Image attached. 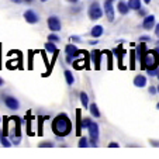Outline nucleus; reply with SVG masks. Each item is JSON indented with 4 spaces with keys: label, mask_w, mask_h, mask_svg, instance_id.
<instances>
[{
    "label": "nucleus",
    "mask_w": 159,
    "mask_h": 159,
    "mask_svg": "<svg viewBox=\"0 0 159 159\" xmlns=\"http://www.w3.org/2000/svg\"><path fill=\"white\" fill-rule=\"evenodd\" d=\"M158 93H159V86H158Z\"/></svg>",
    "instance_id": "45"
},
{
    "label": "nucleus",
    "mask_w": 159,
    "mask_h": 159,
    "mask_svg": "<svg viewBox=\"0 0 159 159\" xmlns=\"http://www.w3.org/2000/svg\"><path fill=\"white\" fill-rule=\"evenodd\" d=\"M80 110H76V123H78V129H76V134L80 135L82 132V118H80Z\"/></svg>",
    "instance_id": "20"
},
{
    "label": "nucleus",
    "mask_w": 159,
    "mask_h": 159,
    "mask_svg": "<svg viewBox=\"0 0 159 159\" xmlns=\"http://www.w3.org/2000/svg\"><path fill=\"white\" fill-rule=\"evenodd\" d=\"M72 131V121L66 114H59L52 121V132L57 135L58 138L66 137Z\"/></svg>",
    "instance_id": "1"
},
{
    "label": "nucleus",
    "mask_w": 159,
    "mask_h": 159,
    "mask_svg": "<svg viewBox=\"0 0 159 159\" xmlns=\"http://www.w3.org/2000/svg\"><path fill=\"white\" fill-rule=\"evenodd\" d=\"M107 2H111V3H113V2H114V0H107Z\"/></svg>",
    "instance_id": "43"
},
{
    "label": "nucleus",
    "mask_w": 159,
    "mask_h": 159,
    "mask_svg": "<svg viewBox=\"0 0 159 159\" xmlns=\"http://www.w3.org/2000/svg\"><path fill=\"white\" fill-rule=\"evenodd\" d=\"M127 3H128L129 9H132V10H139L141 9V0H128Z\"/></svg>",
    "instance_id": "19"
},
{
    "label": "nucleus",
    "mask_w": 159,
    "mask_h": 159,
    "mask_svg": "<svg viewBox=\"0 0 159 159\" xmlns=\"http://www.w3.org/2000/svg\"><path fill=\"white\" fill-rule=\"evenodd\" d=\"M24 18H25V21H27L28 24H37V23L39 21L38 14H37L34 10H25L24 11Z\"/></svg>",
    "instance_id": "6"
},
{
    "label": "nucleus",
    "mask_w": 159,
    "mask_h": 159,
    "mask_svg": "<svg viewBox=\"0 0 159 159\" xmlns=\"http://www.w3.org/2000/svg\"><path fill=\"white\" fill-rule=\"evenodd\" d=\"M69 39H70L72 42H80V41H82V38H80V37H78V35H72Z\"/></svg>",
    "instance_id": "31"
},
{
    "label": "nucleus",
    "mask_w": 159,
    "mask_h": 159,
    "mask_svg": "<svg viewBox=\"0 0 159 159\" xmlns=\"http://www.w3.org/2000/svg\"><path fill=\"white\" fill-rule=\"evenodd\" d=\"M59 35H57V34H49L48 35V41H52V42H59Z\"/></svg>",
    "instance_id": "28"
},
{
    "label": "nucleus",
    "mask_w": 159,
    "mask_h": 159,
    "mask_svg": "<svg viewBox=\"0 0 159 159\" xmlns=\"http://www.w3.org/2000/svg\"><path fill=\"white\" fill-rule=\"evenodd\" d=\"M41 2H47V0H41Z\"/></svg>",
    "instance_id": "46"
},
{
    "label": "nucleus",
    "mask_w": 159,
    "mask_h": 159,
    "mask_svg": "<svg viewBox=\"0 0 159 159\" xmlns=\"http://www.w3.org/2000/svg\"><path fill=\"white\" fill-rule=\"evenodd\" d=\"M90 123H92V120H90V118H83V120H82V129L89 128Z\"/></svg>",
    "instance_id": "26"
},
{
    "label": "nucleus",
    "mask_w": 159,
    "mask_h": 159,
    "mask_svg": "<svg viewBox=\"0 0 159 159\" xmlns=\"http://www.w3.org/2000/svg\"><path fill=\"white\" fill-rule=\"evenodd\" d=\"M155 25H156L155 24V16H152V14L145 16L144 21H142V28H144V30H147V31H149L151 28H153Z\"/></svg>",
    "instance_id": "7"
},
{
    "label": "nucleus",
    "mask_w": 159,
    "mask_h": 159,
    "mask_svg": "<svg viewBox=\"0 0 159 159\" xmlns=\"http://www.w3.org/2000/svg\"><path fill=\"white\" fill-rule=\"evenodd\" d=\"M47 23H48V28L52 31V33H58V31H61V28H62L61 20H59V17H57V16H51Z\"/></svg>",
    "instance_id": "5"
},
{
    "label": "nucleus",
    "mask_w": 159,
    "mask_h": 159,
    "mask_svg": "<svg viewBox=\"0 0 159 159\" xmlns=\"http://www.w3.org/2000/svg\"><path fill=\"white\" fill-rule=\"evenodd\" d=\"M134 86L137 87H145L147 86V78L142 75H138L134 78Z\"/></svg>",
    "instance_id": "15"
},
{
    "label": "nucleus",
    "mask_w": 159,
    "mask_h": 159,
    "mask_svg": "<svg viewBox=\"0 0 159 159\" xmlns=\"http://www.w3.org/2000/svg\"><path fill=\"white\" fill-rule=\"evenodd\" d=\"M117 10H118V13H120V14L125 16L127 13H128V10H129L128 3H127V2H124V0H120V2L117 3Z\"/></svg>",
    "instance_id": "13"
},
{
    "label": "nucleus",
    "mask_w": 159,
    "mask_h": 159,
    "mask_svg": "<svg viewBox=\"0 0 159 159\" xmlns=\"http://www.w3.org/2000/svg\"><path fill=\"white\" fill-rule=\"evenodd\" d=\"M158 80H159V72H158Z\"/></svg>",
    "instance_id": "44"
},
{
    "label": "nucleus",
    "mask_w": 159,
    "mask_h": 159,
    "mask_svg": "<svg viewBox=\"0 0 159 159\" xmlns=\"http://www.w3.org/2000/svg\"><path fill=\"white\" fill-rule=\"evenodd\" d=\"M0 142H2V145L3 147H11V144L13 142L11 141H9V138H7V135H0Z\"/></svg>",
    "instance_id": "22"
},
{
    "label": "nucleus",
    "mask_w": 159,
    "mask_h": 159,
    "mask_svg": "<svg viewBox=\"0 0 159 159\" xmlns=\"http://www.w3.org/2000/svg\"><path fill=\"white\" fill-rule=\"evenodd\" d=\"M148 92H149L151 94H156V93H158V87H155V86H149Z\"/></svg>",
    "instance_id": "30"
},
{
    "label": "nucleus",
    "mask_w": 159,
    "mask_h": 159,
    "mask_svg": "<svg viewBox=\"0 0 159 159\" xmlns=\"http://www.w3.org/2000/svg\"><path fill=\"white\" fill-rule=\"evenodd\" d=\"M159 65V54L155 49H148L144 55V61H142L141 69H155Z\"/></svg>",
    "instance_id": "2"
},
{
    "label": "nucleus",
    "mask_w": 159,
    "mask_h": 159,
    "mask_svg": "<svg viewBox=\"0 0 159 159\" xmlns=\"http://www.w3.org/2000/svg\"><path fill=\"white\" fill-rule=\"evenodd\" d=\"M79 99H80V103L82 106H83L84 108H89V96H87L84 92H80V94H79Z\"/></svg>",
    "instance_id": "17"
},
{
    "label": "nucleus",
    "mask_w": 159,
    "mask_h": 159,
    "mask_svg": "<svg viewBox=\"0 0 159 159\" xmlns=\"http://www.w3.org/2000/svg\"><path fill=\"white\" fill-rule=\"evenodd\" d=\"M144 2H145V3H147V4H149V2H151V0H144Z\"/></svg>",
    "instance_id": "41"
},
{
    "label": "nucleus",
    "mask_w": 159,
    "mask_h": 159,
    "mask_svg": "<svg viewBox=\"0 0 159 159\" xmlns=\"http://www.w3.org/2000/svg\"><path fill=\"white\" fill-rule=\"evenodd\" d=\"M92 61H93V63H94V69L99 70L100 69V61H102V51L94 49V51L92 52Z\"/></svg>",
    "instance_id": "12"
},
{
    "label": "nucleus",
    "mask_w": 159,
    "mask_h": 159,
    "mask_svg": "<svg viewBox=\"0 0 159 159\" xmlns=\"http://www.w3.org/2000/svg\"><path fill=\"white\" fill-rule=\"evenodd\" d=\"M89 135H90V139H99V124L94 123V121H92L89 125Z\"/></svg>",
    "instance_id": "10"
},
{
    "label": "nucleus",
    "mask_w": 159,
    "mask_h": 159,
    "mask_svg": "<svg viewBox=\"0 0 159 159\" xmlns=\"http://www.w3.org/2000/svg\"><path fill=\"white\" fill-rule=\"evenodd\" d=\"M89 141H87V138H84V137H82L80 139H79V147L80 148H86V147H89Z\"/></svg>",
    "instance_id": "24"
},
{
    "label": "nucleus",
    "mask_w": 159,
    "mask_h": 159,
    "mask_svg": "<svg viewBox=\"0 0 159 159\" xmlns=\"http://www.w3.org/2000/svg\"><path fill=\"white\" fill-rule=\"evenodd\" d=\"M104 14L107 16V18L110 21L114 20L116 10H114V7H113V4H111V2H107V0L104 2Z\"/></svg>",
    "instance_id": "9"
},
{
    "label": "nucleus",
    "mask_w": 159,
    "mask_h": 159,
    "mask_svg": "<svg viewBox=\"0 0 159 159\" xmlns=\"http://www.w3.org/2000/svg\"><path fill=\"white\" fill-rule=\"evenodd\" d=\"M147 51H148V49H147V45L144 44V41L139 42L138 47H137V49H135V54H137V58H138V61H139V65H142L144 55H145V52H147Z\"/></svg>",
    "instance_id": "8"
},
{
    "label": "nucleus",
    "mask_w": 159,
    "mask_h": 159,
    "mask_svg": "<svg viewBox=\"0 0 159 159\" xmlns=\"http://www.w3.org/2000/svg\"><path fill=\"white\" fill-rule=\"evenodd\" d=\"M155 34H156V37L159 38V23L155 25Z\"/></svg>",
    "instance_id": "33"
},
{
    "label": "nucleus",
    "mask_w": 159,
    "mask_h": 159,
    "mask_svg": "<svg viewBox=\"0 0 159 159\" xmlns=\"http://www.w3.org/2000/svg\"><path fill=\"white\" fill-rule=\"evenodd\" d=\"M3 102H4V104H6V107L11 111H17L18 108H20L18 100L13 96H3Z\"/></svg>",
    "instance_id": "4"
},
{
    "label": "nucleus",
    "mask_w": 159,
    "mask_h": 159,
    "mask_svg": "<svg viewBox=\"0 0 159 159\" xmlns=\"http://www.w3.org/2000/svg\"><path fill=\"white\" fill-rule=\"evenodd\" d=\"M151 144H152V145H156V147H158V145H159V141H151Z\"/></svg>",
    "instance_id": "38"
},
{
    "label": "nucleus",
    "mask_w": 159,
    "mask_h": 159,
    "mask_svg": "<svg viewBox=\"0 0 159 159\" xmlns=\"http://www.w3.org/2000/svg\"><path fill=\"white\" fill-rule=\"evenodd\" d=\"M66 2H68V3H70V4H76L79 0H66Z\"/></svg>",
    "instance_id": "37"
},
{
    "label": "nucleus",
    "mask_w": 159,
    "mask_h": 159,
    "mask_svg": "<svg viewBox=\"0 0 159 159\" xmlns=\"http://www.w3.org/2000/svg\"><path fill=\"white\" fill-rule=\"evenodd\" d=\"M3 84H4V80H3V79H2V78H0V87L3 86Z\"/></svg>",
    "instance_id": "39"
},
{
    "label": "nucleus",
    "mask_w": 159,
    "mask_h": 159,
    "mask_svg": "<svg viewBox=\"0 0 159 159\" xmlns=\"http://www.w3.org/2000/svg\"><path fill=\"white\" fill-rule=\"evenodd\" d=\"M139 39H141V41H144V42H149V41H151L149 37H141Z\"/></svg>",
    "instance_id": "34"
},
{
    "label": "nucleus",
    "mask_w": 159,
    "mask_h": 159,
    "mask_svg": "<svg viewBox=\"0 0 159 159\" xmlns=\"http://www.w3.org/2000/svg\"><path fill=\"white\" fill-rule=\"evenodd\" d=\"M13 3H16V4H21V3H24V0H11Z\"/></svg>",
    "instance_id": "36"
},
{
    "label": "nucleus",
    "mask_w": 159,
    "mask_h": 159,
    "mask_svg": "<svg viewBox=\"0 0 159 159\" xmlns=\"http://www.w3.org/2000/svg\"><path fill=\"white\" fill-rule=\"evenodd\" d=\"M129 59H131V62H129V69H135V58H137V54H135V51H131L129 52Z\"/></svg>",
    "instance_id": "23"
},
{
    "label": "nucleus",
    "mask_w": 159,
    "mask_h": 159,
    "mask_svg": "<svg viewBox=\"0 0 159 159\" xmlns=\"http://www.w3.org/2000/svg\"><path fill=\"white\" fill-rule=\"evenodd\" d=\"M57 42H52V41H48L47 44H45V51L47 52H49V54H55V52L58 51V48H57Z\"/></svg>",
    "instance_id": "16"
},
{
    "label": "nucleus",
    "mask_w": 159,
    "mask_h": 159,
    "mask_svg": "<svg viewBox=\"0 0 159 159\" xmlns=\"http://www.w3.org/2000/svg\"><path fill=\"white\" fill-rule=\"evenodd\" d=\"M103 14H104V10L100 7V4L97 2H93L89 6V9H87V16H89V18L92 21H96L99 18H102Z\"/></svg>",
    "instance_id": "3"
},
{
    "label": "nucleus",
    "mask_w": 159,
    "mask_h": 159,
    "mask_svg": "<svg viewBox=\"0 0 159 159\" xmlns=\"http://www.w3.org/2000/svg\"><path fill=\"white\" fill-rule=\"evenodd\" d=\"M104 54L107 55V59H108V63H107V68L108 69H113V62H111V54H110V51H104Z\"/></svg>",
    "instance_id": "25"
},
{
    "label": "nucleus",
    "mask_w": 159,
    "mask_h": 159,
    "mask_svg": "<svg viewBox=\"0 0 159 159\" xmlns=\"http://www.w3.org/2000/svg\"><path fill=\"white\" fill-rule=\"evenodd\" d=\"M65 79H66V83L69 84V86H72V84L75 83V78H73L70 70H65Z\"/></svg>",
    "instance_id": "21"
},
{
    "label": "nucleus",
    "mask_w": 159,
    "mask_h": 159,
    "mask_svg": "<svg viewBox=\"0 0 159 159\" xmlns=\"http://www.w3.org/2000/svg\"><path fill=\"white\" fill-rule=\"evenodd\" d=\"M145 11H147V10L139 9V10H138V14H139V16H144V17H145V16H147V13H145Z\"/></svg>",
    "instance_id": "32"
},
{
    "label": "nucleus",
    "mask_w": 159,
    "mask_h": 159,
    "mask_svg": "<svg viewBox=\"0 0 159 159\" xmlns=\"http://www.w3.org/2000/svg\"><path fill=\"white\" fill-rule=\"evenodd\" d=\"M25 3H31V2H33V0H24Z\"/></svg>",
    "instance_id": "40"
},
{
    "label": "nucleus",
    "mask_w": 159,
    "mask_h": 159,
    "mask_svg": "<svg viewBox=\"0 0 159 159\" xmlns=\"http://www.w3.org/2000/svg\"><path fill=\"white\" fill-rule=\"evenodd\" d=\"M38 147H41V148H51V147H54V142H52V141H44V142H41Z\"/></svg>",
    "instance_id": "27"
},
{
    "label": "nucleus",
    "mask_w": 159,
    "mask_h": 159,
    "mask_svg": "<svg viewBox=\"0 0 159 159\" xmlns=\"http://www.w3.org/2000/svg\"><path fill=\"white\" fill-rule=\"evenodd\" d=\"M103 34H104V28H103L102 25H94V27L92 28V31H90V35L93 37V38H100Z\"/></svg>",
    "instance_id": "14"
},
{
    "label": "nucleus",
    "mask_w": 159,
    "mask_h": 159,
    "mask_svg": "<svg viewBox=\"0 0 159 159\" xmlns=\"http://www.w3.org/2000/svg\"><path fill=\"white\" fill-rule=\"evenodd\" d=\"M108 147H110V148H117L118 144H117V142H110V144H108Z\"/></svg>",
    "instance_id": "35"
},
{
    "label": "nucleus",
    "mask_w": 159,
    "mask_h": 159,
    "mask_svg": "<svg viewBox=\"0 0 159 159\" xmlns=\"http://www.w3.org/2000/svg\"><path fill=\"white\" fill-rule=\"evenodd\" d=\"M158 68H155V69H148V75L149 76H158Z\"/></svg>",
    "instance_id": "29"
},
{
    "label": "nucleus",
    "mask_w": 159,
    "mask_h": 159,
    "mask_svg": "<svg viewBox=\"0 0 159 159\" xmlns=\"http://www.w3.org/2000/svg\"><path fill=\"white\" fill-rule=\"evenodd\" d=\"M84 55H86V52H83L80 57H78V61H73L72 65L75 69H84L87 66V62H86V59H84Z\"/></svg>",
    "instance_id": "11"
},
{
    "label": "nucleus",
    "mask_w": 159,
    "mask_h": 159,
    "mask_svg": "<svg viewBox=\"0 0 159 159\" xmlns=\"http://www.w3.org/2000/svg\"><path fill=\"white\" fill-rule=\"evenodd\" d=\"M156 108H158V110H159V103H158V104H156Z\"/></svg>",
    "instance_id": "42"
},
{
    "label": "nucleus",
    "mask_w": 159,
    "mask_h": 159,
    "mask_svg": "<svg viewBox=\"0 0 159 159\" xmlns=\"http://www.w3.org/2000/svg\"><path fill=\"white\" fill-rule=\"evenodd\" d=\"M89 110H90V113L93 114V117H96V118L100 117V110H99V107H97L96 103H92V104L89 106Z\"/></svg>",
    "instance_id": "18"
}]
</instances>
